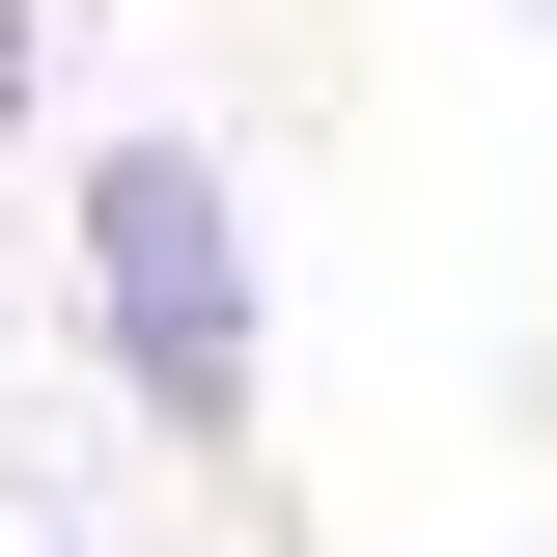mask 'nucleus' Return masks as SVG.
<instances>
[{
	"mask_svg": "<svg viewBox=\"0 0 557 557\" xmlns=\"http://www.w3.org/2000/svg\"><path fill=\"white\" fill-rule=\"evenodd\" d=\"M28 84H57V0H0V139H28Z\"/></svg>",
	"mask_w": 557,
	"mask_h": 557,
	"instance_id": "2",
	"label": "nucleus"
},
{
	"mask_svg": "<svg viewBox=\"0 0 557 557\" xmlns=\"http://www.w3.org/2000/svg\"><path fill=\"white\" fill-rule=\"evenodd\" d=\"M84 335H112V391L168 418V446H251L278 307H251V196H223V139H112V168H84Z\"/></svg>",
	"mask_w": 557,
	"mask_h": 557,
	"instance_id": "1",
	"label": "nucleus"
},
{
	"mask_svg": "<svg viewBox=\"0 0 557 557\" xmlns=\"http://www.w3.org/2000/svg\"><path fill=\"white\" fill-rule=\"evenodd\" d=\"M530 28H557V0H530Z\"/></svg>",
	"mask_w": 557,
	"mask_h": 557,
	"instance_id": "3",
	"label": "nucleus"
}]
</instances>
